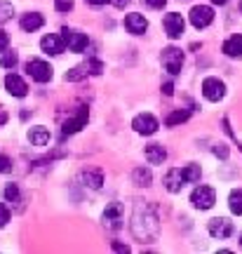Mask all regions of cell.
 I'll return each instance as SVG.
<instances>
[{"mask_svg":"<svg viewBox=\"0 0 242 254\" xmlns=\"http://www.w3.org/2000/svg\"><path fill=\"white\" fill-rule=\"evenodd\" d=\"M132 127H134L136 134L151 136V134H155V132H158L160 123H158V118H155V116H151V113H139V116L132 120Z\"/></svg>","mask_w":242,"mask_h":254,"instance_id":"obj_5","label":"cell"},{"mask_svg":"<svg viewBox=\"0 0 242 254\" xmlns=\"http://www.w3.org/2000/svg\"><path fill=\"white\" fill-rule=\"evenodd\" d=\"M190 202L195 209H209L214 207L216 202V190L212 186H197L193 193H190Z\"/></svg>","mask_w":242,"mask_h":254,"instance_id":"obj_1","label":"cell"},{"mask_svg":"<svg viewBox=\"0 0 242 254\" xmlns=\"http://www.w3.org/2000/svg\"><path fill=\"white\" fill-rule=\"evenodd\" d=\"M5 200L7 202H21V193H19L17 184H7L5 186Z\"/></svg>","mask_w":242,"mask_h":254,"instance_id":"obj_26","label":"cell"},{"mask_svg":"<svg viewBox=\"0 0 242 254\" xmlns=\"http://www.w3.org/2000/svg\"><path fill=\"white\" fill-rule=\"evenodd\" d=\"M183 186H186V179H183V170H181V167H172L170 172L165 174V189L170 190V193H179Z\"/></svg>","mask_w":242,"mask_h":254,"instance_id":"obj_13","label":"cell"},{"mask_svg":"<svg viewBox=\"0 0 242 254\" xmlns=\"http://www.w3.org/2000/svg\"><path fill=\"white\" fill-rule=\"evenodd\" d=\"M144 155H146V160H148V165H162L167 160V151H165L162 144H148Z\"/></svg>","mask_w":242,"mask_h":254,"instance_id":"obj_17","label":"cell"},{"mask_svg":"<svg viewBox=\"0 0 242 254\" xmlns=\"http://www.w3.org/2000/svg\"><path fill=\"white\" fill-rule=\"evenodd\" d=\"M146 5L151 9H162L165 5H167V0H146Z\"/></svg>","mask_w":242,"mask_h":254,"instance_id":"obj_33","label":"cell"},{"mask_svg":"<svg viewBox=\"0 0 242 254\" xmlns=\"http://www.w3.org/2000/svg\"><path fill=\"white\" fill-rule=\"evenodd\" d=\"M87 71H90L92 75H99V73L104 71V64L99 62V59H92V62H87Z\"/></svg>","mask_w":242,"mask_h":254,"instance_id":"obj_30","label":"cell"},{"mask_svg":"<svg viewBox=\"0 0 242 254\" xmlns=\"http://www.w3.org/2000/svg\"><path fill=\"white\" fill-rule=\"evenodd\" d=\"M7 172H12V160L7 155H0V174H7Z\"/></svg>","mask_w":242,"mask_h":254,"instance_id":"obj_31","label":"cell"},{"mask_svg":"<svg viewBox=\"0 0 242 254\" xmlns=\"http://www.w3.org/2000/svg\"><path fill=\"white\" fill-rule=\"evenodd\" d=\"M162 66H165V71L170 73V75H179L181 66H183V52H181L179 47L162 50Z\"/></svg>","mask_w":242,"mask_h":254,"instance_id":"obj_2","label":"cell"},{"mask_svg":"<svg viewBox=\"0 0 242 254\" xmlns=\"http://www.w3.org/2000/svg\"><path fill=\"white\" fill-rule=\"evenodd\" d=\"M80 179L85 182V186L99 190L101 189V184H104V174H101V170H85V172L80 174Z\"/></svg>","mask_w":242,"mask_h":254,"instance_id":"obj_19","label":"cell"},{"mask_svg":"<svg viewBox=\"0 0 242 254\" xmlns=\"http://www.w3.org/2000/svg\"><path fill=\"white\" fill-rule=\"evenodd\" d=\"M5 90L12 94V97H26L28 94V85H26V80L24 78H19L17 73H7L5 75Z\"/></svg>","mask_w":242,"mask_h":254,"instance_id":"obj_12","label":"cell"},{"mask_svg":"<svg viewBox=\"0 0 242 254\" xmlns=\"http://www.w3.org/2000/svg\"><path fill=\"white\" fill-rule=\"evenodd\" d=\"M28 141L33 146H47V141H50V129L43 125L31 127V129H28Z\"/></svg>","mask_w":242,"mask_h":254,"instance_id":"obj_18","label":"cell"},{"mask_svg":"<svg viewBox=\"0 0 242 254\" xmlns=\"http://www.w3.org/2000/svg\"><path fill=\"white\" fill-rule=\"evenodd\" d=\"M207 231H209V236L212 238H219V240H226V238L233 236V221H228L226 217H216L209 221V226H207Z\"/></svg>","mask_w":242,"mask_h":254,"instance_id":"obj_7","label":"cell"},{"mask_svg":"<svg viewBox=\"0 0 242 254\" xmlns=\"http://www.w3.org/2000/svg\"><path fill=\"white\" fill-rule=\"evenodd\" d=\"M87 64H85V66H75V68H73V71H68L66 73V80H82V78H85V75H87Z\"/></svg>","mask_w":242,"mask_h":254,"instance_id":"obj_28","label":"cell"},{"mask_svg":"<svg viewBox=\"0 0 242 254\" xmlns=\"http://www.w3.org/2000/svg\"><path fill=\"white\" fill-rule=\"evenodd\" d=\"M132 179H134L136 186H151V182H153L151 170L148 167H136L134 172H132Z\"/></svg>","mask_w":242,"mask_h":254,"instance_id":"obj_21","label":"cell"},{"mask_svg":"<svg viewBox=\"0 0 242 254\" xmlns=\"http://www.w3.org/2000/svg\"><path fill=\"white\" fill-rule=\"evenodd\" d=\"M162 92H165L167 97H172V94H174V85H172V82H165V85H162Z\"/></svg>","mask_w":242,"mask_h":254,"instance_id":"obj_36","label":"cell"},{"mask_svg":"<svg viewBox=\"0 0 242 254\" xmlns=\"http://www.w3.org/2000/svg\"><path fill=\"white\" fill-rule=\"evenodd\" d=\"M202 94H205V99H209V101H221L226 97L224 80H219V78H205V82H202Z\"/></svg>","mask_w":242,"mask_h":254,"instance_id":"obj_9","label":"cell"},{"mask_svg":"<svg viewBox=\"0 0 242 254\" xmlns=\"http://www.w3.org/2000/svg\"><path fill=\"white\" fill-rule=\"evenodd\" d=\"M183 26H186V21L181 17L179 12H170L167 17H165V33L172 38V40H177V38L183 36Z\"/></svg>","mask_w":242,"mask_h":254,"instance_id":"obj_11","label":"cell"},{"mask_svg":"<svg viewBox=\"0 0 242 254\" xmlns=\"http://www.w3.org/2000/svg\"><path fill=\"white\" fill-rule=\"evenodd\" d=\"M54 9H57V12H71L73 0H54Z\"/></svg>","mask_w":242,"mask_h":254,"instance_id":"obj_29","label":"cell"},{"mask_svg":"<svg viewBox=\"0 0 242 254\" xmlns=\"http://www.w3.org/2000/svg\"><path fill=\"white\" fill-rule=\"evenodd\" d=\"M224 55L233 57V59L242 57V36H231L228 40H226L224 43Z\"/></svg>","mask_w":242,"mask_h":254,"instance_id":"obj_20","label":"cell"},{"mask_svg":"<svg viewBox=\"0 0 242 254\" xmlns=\"http://www.w3.org/2000/svg\"><path fill=\"white\" fill-rule=\"evenodd\" d=\"M113 250H116V252H129V247L122 245V243H113Z\"/></svg>","mask_w":242,"mask_h":254,"instance_id":"obj_37","label":"cell"},{"mask_svg":"<svg viewBox=\"0 0 242 254\" xmlns=\"http://www.w3.org/2000/svg\"><path fill=\"white\" fill-rule=\"evenodd\" d=\"M209 2H214V5H226L228 0H209Z\"/></svg>","mask_w":242,"mask_h":254,"instance_id":"obj_39","label":"cell"},{"mask_svg":"<svg viewBox=\"0 0 242 254\" xmlns=\"http://www.w3.org/2000/svg\"><path fill=\"white\" fill-rule=\"evenodd\" d=\"M85 2H90V5H94V7H101V5H106V2H111V0H85Z\"/></svg>","mask_w":242,"mask_h":254,"instance_id":"obj_38","label":"cell"},{"mask_svg":"<svg viewBox=\"0 0 242 254\" xmlns=\"http://www.w3.org/2000/svg\"><path fill=\"white\" fill-rule=\"evenodd\" d=\"M87 120H90V111L85 109V106H80V109H78V113H75V118H71V120H66V123H63V129H61L63 136L80 132L82 127L87 125Z\"/></svg>","mask_w":242,"mask_h":254,"instance_id":"obj_10","label":"cell"},{"mask_svg":"<svg viewBox=\"0 0 242 254\" xmlns=\"http://www.w3.org/2000/svg\"><path fill=\"white\" fill-rule=\"evenodd\" d=\"M61 38H63V45L68 47L71 52H82L85 47H87V36L80 33V31H75V28H63L61 31Z\"/></svg>","mask_w":242,"mask_h":254,"instance_id":"obj_6","label":"cell"},{"mask_svg":"<svg viewBox=\"0 0 242 254\" xmlns=\"http://www.w3.org/2000/svg\"><path fill=\"white\" fill-rule=\"evenodd\" d=\"M26 73L36 82H50L54 75V68L47 62H43V59H31L26 64Z\"/></svg>","mask_w":242,"mask_h":254,"instance_id":"obj_4","label":"cell"},{"mask_svg":"<svg viewBox=\"0 0 242 254\" xmlns=\"http://www.w3.org/2000/svg\"><path fill=\"white\" fill-rule=\"evenodd\" d=\"M125 28L132 33V36H144L146 28H148V21H146L144 14H136V12H132V14H127V17H125Z\"/></svg>","mask_w":242,"mask_h":254,"instance_id":"obj_14","label":"cell"},{"mask_svg":"<svg viewBox=\"0 0 242 254\" xmlns=\"http://www.w3.org/2000/svg\"><path fill=\"white\" fill-rule=\"evenodd\" d=\"M7 45H9V36L0 28V52H2V50H7Z\"/></svg>","mask_w":242,"mask_h":254,"instance_id":"obj_34","label":"cell"},{"mask_svg":"<svg viewBox=\"0 0 242 254\" xmlns=\"http://www.w3.org/2000/svg\"><path fill=\"white\" fill-rule=\"evenodd\" d=\"M188 111H174V113H170V116H167V120H165V125L167 127H177V125H181V123H186V120H188Z\"/></svg>","mask_w":242,"mask_h":254,"instance_id":"obj_23","label":"cell"},{"mask_svg":"<svg viewBox=\"0 0 242 254\" xmlns=\"http://www.w3.org/2000/svg\"><path fill=\"white\" fill-rule=\"evenodd\" d=\"M214 155H219V158H228V148L226 146H214Z\"/></svg>","mask_w":242,"mask_h":254,"instance_id":"obj_35","label":"cell"},{"mask_svg":"<svg viewBox=\"0 0 242 254\" xmlns=\"http://www.w3.org/2000/svg\"><path fill=\"white\" fill-rule=\"evenodd\" d=\"M240 9H242V2H240Z\"/></svg>","mask_w":242,"mask_h":254,"instance_id":"obj_41","label":"cell"},{"mask_svg":"<svg viewBox=\"0 0 242 254\" xmlns=\"http://www.w3.org/2000/svg\"><path fill=\"white\" fill-rule=\"evenodd\" d=\"M43 24H45V19H43V14H38V12H28V14H24L21 21H19L21 31H26V33H33L38 28H43Z\"/></svg>","mask_w":242,"mask_h":254,"instance_id":"obj_16","label":"cell"},{"mask_svg":"<svg viewBox=\"0 0 242 254\" xmlns=\"http://www.w3.org/2000/svg\"><path fill=\"white\" fill-rule=\"evenodd\" d=\"M122 219H125V209H122V205H120V202H111V205H106L104 214H101L104 226L111 228V231L122 228Z\"/></svg>","mask_w":242,"mask_h":254,"instance_id":"obj_3","label":"cell"},{"mask_svg":"<svg viewBox=\"0 0 242 254\" xmlns=\"http://www.w3.org/2000/svg\"><path fill=\"white\" fill-rule=\"evenodd\" d=\"M200 165H186L183 167V179H186V184H195L200 182Z\"/></svg>","mask_w":242,"mask_h":254,"instance_id":"obj_24","label":"cell"},{"mask_svg":"<svg viewBox=\"0 0 242 254\" xmlns=\"http://www.w3.org/2000/svg\"><path fill=\"white\" fill-rule=\"evenodd\" d=\"M17 64H19L17 52H7V50H2V55H0V66H2V68H14Z\"/></svg>","mask_w":242,"mask_h":254,"instance_id":"obj_25","label":"cell"},{"mask_svg":"<svg viewBox=\"0 0 242 254\" xmlns=\"http://www.w3.org/2000/svg\"><path fill=\"white\" fill-rule=\"evenodd\" d=\"M228 207L233 214H242V189H233L228 195Z\"/></svg>","mask_w":242,"mask_h":254,"instance_id":"obj_22","label":"cell"},{"mask_svg":"<svg viewBox=\"0 0 242 254\" xmlns=\"http://www.w3.org/2000/svg\"><path fill=\"white\" fill-rule=\"evenodd\" d=\"M12 14H14L12 2H7V0H0V24L9 21V19H12Z\"/></svg>","mask_w":242,"mask_h":254,"instance_id":"obj_27","label":"cell"},{"mask_svg":"<svg viewBox=\"0 0 242 254\" xmlns=\"http://www.w3.org/2000/svg\"><path fill=\"white\" fill-rule=\"evenodd\" d=\"M40 47H43V52L45 55H61L63 52V38L61 36H57V33H50V36H45L43 40H40Z\"/></svg>","mask_w":242,"mask_h":254,"instance_id":"obj_15","label":"cell"},{"mask_svg":"<svg viewBox=\"0 0 242 254\" xmlns=\"http://www.w3.org/2000/svg\"><path fill=\"white\" fill-rule=\"evenodd\" d=\"M240 245H242V238H240Z\"/></svg>","mask_w":242,"mask_h":254,"instance_id":"obj_40","label":"cell"},{"mask_svg":"<svg viewBox=\"0 0 242 254\" xmlns=\"http://www.w3.org/2000/svg\"><path fill=\"white\" fill-rule=\"evenodd\" d=\"M190 24L195 28H207L212 21H214V9L207 7V5H195V7L190 9Z\"/></svg>","mask_w":242,"mask_h":254,"instance_id":"obj_8","label":"cell"},{"mask_svg":"<svg viewBox=\"0 0 242 254\" xmlns=\"http://www.w3.org/2000/svg\"><path fill=\"white\" fill-rule=\"evenodd\" d=\"M7 221H9V209H7V205H2V202H0V228L5 226Z\"/></svg>","mask_w":242,"mask_h":254,"instance_id":"obj_32","label":"cell"}]
</instances>
